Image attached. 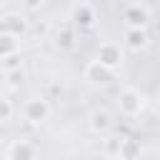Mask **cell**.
Listing matches in <instances>:
<instances>
[{"label":"cell","mask_w":160,"mask_h":160,"mask_svg":"<svg viewBox=\"0 0 160 160\" xmlns=\"http://www.w3.org/2000/svg\"><path fill=\"white\" fill-rule=\"evenodd\" d=\"M122 142H125V138H110V140L105 142V152L120 158V152H122Z\"/></svg>","instance_id":"7c38bea8"},{"label":"cell","mask_w":160,"mask_h":160,"mask_svg":"<svg viewBox=\"0 0 160 160\" xmlns=\"http://www.w3.org/2000/svg\"><path fill=\"white\" fill-rule=\"evenodd\" d=\"M15 52H18V38L10 32H2L0 35V58H15Z\"/></svg>","instance_id":"ba28073f"},{"label":"cell","mask_w":160,"mask_h":160,"mask_svg":"<svg viewBox=\"0 0 160 160\" xmlns=\"http://www.w3.org/2000/svg\"><path fill=\"white\" fill-rule=\"evenodd\" d=\"M5 28H8V32L10 35H20V32H25V22H22V18H18V15H8L5 18Z\"/></svg>","instance_id":"8fae6325"},{"label":"cell","mask_w":160,"mask_h":160,"mask_svg":"<svg viewBox=\"0 0 160 160\" xmlns=\"http://www.w3.org/2000/svg\"><path fill=\"white\" fill-rule=\"evenodd\" d=\"M32 155H35V150H32V145L28 140H15L10 145V150H8L10 160H32Z\"/></svg>","instance_id":"5b68a950"},{"label":"cell","mask_w":160,"mask_h":160,"mask_svg":"<svg viewBox=\"0 0 160 160\" xmlns=\"http://www.w3.org/2000/svg\"><path fill=\"white\" fill-rule=\"evenodd\" d=\"M22 2H25L28 8H32V10H35V8H40V2H42V0H22Z\"/></svg>","instance_id":"9a60e30c"},{"label":"cell","mask_w":160,"mask_h":160,"mask_svg":"<svg viewBox=\"0 0 160 160\" xmlns=\"http://www.w3.org/2000/svg\"><path fill=\"white\" fill-rule=\"evenodd\" d=\"M72 20H75L80 28H92V22H95V12H92L90 5L80 2V5L72 10Z\"/></svg>","instance_id":"8992f818"},{"label":"cell","mask_w":160,"mask_h":160,"mask_svg":"<svg viewBox=\"0 0 160 160\" xmlns=\"http://www.w3.org/2000/svg\"><path fill=\"white\" fill-rule=\"evenodd\" d=\"M98 62L105 65V68H110V70H115V68L122 62V50H120V45H118V42H102L100 50H98Z\"/></svg>","instance_id":"6da1fadb"},{"label":"cell","mask_w":160,"mask_h":160,"mask_svg":"<svg viewBox=\"0 0 160 160\" xmlns=\"http://www.w3.org/2000/svg\"><path fill=\"white\" fill-rule=\"evenodd\" d=\"M8 115H10V105L2 100V102H0V120H8Z\"/></svg>","instance_id":"5bb4252c"},{"label":"cell","mask_w":160,"mask_h":160,"mask_svg":"<svg viewBox=\"0 0 160 160\" xmlns=\"http://www.w3.org/2000/svg\"><path fill=\"white\" fill-rule=\"evenodd\" d=\"M120 110L125 115H138L142 110V95L138 90H132V88L122 90V95H120Z\"/></svg>","instance_id":"3957f363"},{"label":"cell","mask_w":160,"mask_h":160,"mask_svg":"<svg viewBox=\"0 0 160 160\" xmlns=\"http://www.w3.org/2000/svg\"><path fill=\"white\" fill-rule=\"evenodd\" d=\"M125 22L130 25V28H145V22H148V15H145V10H140V5H130L128 10H125Z\"/></svg>","instance_id":"52a82bcc"},{"label":"cell","mask_w":160,"mask_h":160,"mask_svg":"<svg viewBox=\"0 0 160 160\" xmlns=\"http://www.w3.org/2000/svg\"><path fill=\"white\" fill-rule=\"evenodd\" d=\"M125 40H128V45H130L132 50H138V48H145V45H148V32L140 30V28H130L128 35H125Z\"/></svg>","instance_id":"9c48e42d"},{"label":"cell","mask_w":160,"mask_h":160,"mask_svg":"<svg viewBox=\"0 0 160 160\" xmlns=\"http://www.w3.org/2000/svg\"><path fill=\"white\" fill-rule=\"evenodd\" d=\"M130 2H132V5H138V2H140V0H130Z\"/></svg>","instance_id":"2e32d148"},{"label":"cell","mask_w":160,"mask_h":160,"mask_svg":"<svg viewBox=\"0 0 160 160\" xmlns=\"http://www.w3.org/2000/svg\"><path fill=\"white\" fill-rule=\"evenodd\" d=\"M22 115H25V120H30V122H45L48 115H50V108H48L45 100L35 98V100H28V102H25Z\"/></svg>","instance_id":"7a4b0ae2"},{"label":"cell","mask_w":160,"mask_h":160,"mask_svg":"<svg viewBox=\"0 0 160 160\" xmlns=\"http://www.w3.org/2000/svg\"><path fill=\"white\" fill-rule=\"evenodd\" d=\"M5 78H8V88H18V85H20V80H22V72H20V70H15V72H8Z\"/></svg>","instance_id":"4fadbf2b"},{"label":"cell","mask_w":160,"mask_h":160,"mask_svg":"<svg viewBox=\"0 0 160 160\" xmlns=\"http://www.w3.org/2000/svg\"><path fill=\"white\" fill-rule=\"evenodd\" d=\"M85 78H88L90 82H95V85H105V82L112 80V70L105 68V65H100L98 60H92V62L85 68Z\"/></svg>","instance_id":"277c9868"},{"label":"cell","mask_w":160,"mask_h":160,"mask_svg":"<svg viewBox=\"0 0 160 160\" xmlns=\"http://www.w3.org/2000/svg\"><path fill=\"white\" fill-rule=\"evenodd\" d=\"M90 125H92V130H108L110 125H112V120H110V115L105 112V110H95L92 115H90Z\"/></svg>","instance_id":"30bf717a"}]
</instances>
